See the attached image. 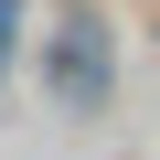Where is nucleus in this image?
<instances>
[{
    "label": "nucleus",
    "instance_id": "1",
    "mask_svg": "<svg viewBox=\"0 0 160 160\" xmlns=\"http://www.w3.org/2000/svg\"><path fill=\"white\" fill-rule=\"evenodd\" d=\"M53 96H64V107H96V96H107V43H96V22H64V43H53Z\"/></svg>",
    "mask_w": 160,
    "mask_h": 160
},
{
    "label": "nucleus",
    "instance_id": "2",
    "mask_svg": "<svg viewBox=\"0 0 160 160\" xmlns=\"http://www.w3.org/2000/svg\"><path fill=\"white\" fill-rule=\"evenodd\" d=\"M0 64H11V0H0Z\"/></svg>",
    "mask_w": 160,
    "mask_h": 160
}]
</instances>
